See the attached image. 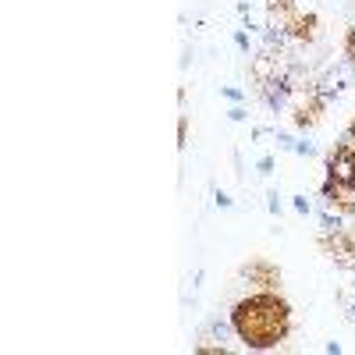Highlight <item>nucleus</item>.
Listing matches in <instances>:
<instances>
[{
    "mask_svg": "<svg viewBox=\"0 0 355 355\" xmlns=\"http://www.w3.org/2000/svg\"><path fill=\"white\" fill-rule=\"evenodd\" d=\"M341 50H345V61L348 64H355V25L345 33V43H341Z\"/></svg>",
    "mask_w": 355,
    "mask_h": 355,
    "instance_id": "6e6552de",
    "label": "nucleus"
},
{
    "mask_svg": "<svg viewBox=\"0 0 355 355\" xmlns=\"http://www.w3.org/2000/svg\"><path fill=\"white\" fill-rule=\"evenodd\" d=\"M320 192H355V146L341 135L327 153V182Z\"/></svg>",
    "mask_w": 355,
    "mask_h": 355,
    "instance_id": "f03ea898",
    "label": "nucleus"
},
{
    "mask_svg": "<svg viewBox=\"0 0 355 355\" xmlns=\"http://www.w3.org/2000/svg\"><path fill=\"white\" fill-rule=\"evenodd\" d=\"M239 274H242V281H249L259 291H281V284H284L281 266L274 259H266V256H249Z\"/></svg>",
    "mask_w": 355,
    "mask_h": 355,
    "instance_id": "39448f33",
    "label": "nucleus"
},
{
    "mask_svg": "<svg viewBox=\"0 0 355 355\" xmlns=\"http://www.w3.org/2000/svg\"><path fill=\"white\" fill-rule=\"evenodd\" d=\"M295 11H299V0H266V18H270V25H284Z\"/></svg>",
    "mask_w": 355,
    "mask_h": 355,
    "instance_id": "0eeeda50",
    "label": "nucleus"
},
{
    "mask_svg": "<svg viewBox=\"0 0 355 355\" xmlns=\"http://www.w3.org/2000/svg\"><path fill=\"white\" fill-rule=\"evenodd\" d=\"M231 334L242 341L249 352H274L291 338L295 313L281 291H249L245 299H239L227 313Z\"/></svg>",
    "mask_w": 355,
    "mask_h": 355,
    "instance_id": "f257e3e1",
    "label": "nucleus"
},
{
    "mask_svg": "<svg viewBox=\"0 0 355 355\" xmlns=\"http://www.w3.org/2000/svg\"><path fill=\"white\" fill-rule=\"evenodd\" d=\"M277 36H284L288 43H299V46H313L320 36H323V28H320V15L316 11H295L281 28H277Z\"/></svg>",
    "mask_w": 355,
    "mask_h": 355,
    "instance_id": "423d86ee",
    "label": "nucleus"
},
{
    "mask_svg": "<svg viewBox=\"0 0 355 355\" xmlns=\"http://www.w3.org/2000/svg\"><path fill=\"white\" fill-rule=\"evenodd\" d=\"M348 227H352V231H355V220H348Z\"/></svg>",
    "mask_w": 355,
    "mask_h": 355,
    "instance_id": "9b49d317",
    "label": "nucleus"
},
{
    "mask_svg": "<svg viewBox=\"0 0 355 355\" xmlns=\"http://www.w3.org/2000/svg\"><path fill=\"white\" fill-rule=\"evenodd\" d=\"M316 242H320V252L327 256L334 266H341V270H355V231L352 227L323 224Z\"/></svg>",
    "mask_w": 355,
    "mask_h": 355,
    "instance_id": "7ed1b4c3",
    "label": "nucleus"
},
{
    "mask_svg": "<svg viewBox=\"0 0 355 355\" xmlns=\"http://www.w3.org/2000/svg\"><path fill=\"white\" fill-rule=\"evenodd\" d=\"M327 107H331V93H327V89H306V93L291 103V125L299 132H313L323 121Z\"/></svg>",
    "mask_w": 355,
    "mask_h": 355,
    "instance_id": "20e7f679",
    "label": "nucleus"
},
{
    "mask_svg": "<svg viewBox=\"0 0 355 355\" xmlns=\"http://www.w3.org/2000/svg\"><path fill=\"white\" fill-rule=\"evenodd\" d=\"M345 135H348V139H352V146H355V117H352V125L345 128Z\"/></svg>",
    "mask_w": 355,
    "mask_h": 355,
    "instance_id": "9d476101",
    "label": "nucleus"
},
{
    "mask_svg": "<svg viewBox=\"0 0 355 355\" xmlns=\"http://www.w3.org/2000/svg\"><path fill=\"white\" fill-rule=\"evenodd\" d=\"M178 146H189V117H182V121H178Z\"/></svg>",
    "mask_w": 355,
    "mask_h": 355,
    "instance_id": "1a4fd4ad",
    "label": "nucleus"
}]
</instances>
